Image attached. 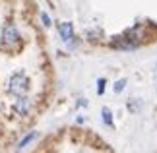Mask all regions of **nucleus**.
<instances>
[{
	"mask_svg": "<svg viewBox=\"0 0 157 153\" xmlns=\"http://www.w3.org/2000/svg\"><path fill=\"white\" fill-rule=\"evenodd\" d=\"M29 89V78L23 74V72H16V74L10 76V82H8V91L16 97H21L25 95Z\"/></svg>",
	"mask_w": 157,
	"mask_h": 153,
	"instance_id": "1",
	"label": "nucleus"
},
{
	"mask_svg": "<svg viewBox=\"0 0 157 153\" xmlns=\"http://www.w3.org/2000/svg\"><path fill=\"white\" fill-rule=\"evenodd\" d=\"M21 45L20 31L14 23H6L2 27V48H16Z\"/></svg>",
	"mask_w": 157,
	"mask_h": 153,
	"instance_id": "2",
	"label": "nucleus"
},
{
	"mask_svg": "<svg viewBox=\"0 0 157 153\" xmlns=\"http://www.w3.org/2000/svg\"><path fill=\"white\" fill-rule=\"evenodd\" d=\"M58 35L64 43H72L74 41V25L70 21H62L58 23Z\"/></svg>",
	"mask_w": 157,
	"mask_h": 153,
	"instance_id": "3",
	"label": "nucleus"
},
{
	"mask_svg": "<svg viewBox=\"0 0 157 153\" xmlns=\"http://www.w3.org/2000/svg\"><path fill=\"white\" fill-rule=\"evenodd\" d=\"M29 109H31V101H29L25 95H21L20 99L16 101V105H14V111H16L17 114H21V116H25V114L29 113Z\"/></svg>",
	"mask_w": 157,
	"mask_h": 153,
	"instance_id": "4",
	"label": "nucleus"
},
{
	"mask_svg": "<svg viewBox=\"0 0 157 153\" xmlns=\"http://www.w3.org/2000/svg\"><path fill=\"white\" fill-rule=\"evenodd\" d=\"M37 138V132H29L25 138L23 140H20V142H17V145H16V151H21V149H25V145H29L33 142V140Z\"/></svg>",
	"mask_w": 157,
	"mask_h": 153,
	"instance_id": "5",
	"label": "nucleus"
},
{
	"mask_svg": "<svg viewBox=\"0 0 157 153\" xmlns=\"http://www.w3.org/2000/svg\"><path fill=\"white\" fill-rule=\"evenodd\" d=\"M101 114H103V122H105V126L113 128V126H114V122H113V113H111V109L105 107L103 111H101Z\"/></svg>",
	"mask_w": 157,
	"mask_h": 153,
	"instance_id": "6",
	"label": "nucleus"
},
{
	"mask_svg": "<svg viewBox=\"0 0 157 153\" xmlns=\"http://www.w3.org/2000/svg\"><path fill=\"white\" fill-rule=\"evenodd\" d=\"M124 87H126V79H124V78H120L118 82H114V85H113V91L118 95V93H122V91H124Z\"/></svg>",
	"mask_w": 157,
	"mask_h": 153,
	"instance_id": "7",
	"label": "nucleus"
},
{
	"mask_svg": "<svg viewBox=\"0 0 157 153\" xmlns=\"http://www.w3.org/2000/svg\"><path fill=\"white\" fill-rule=\"evenodd\" d=\"M105 85H107V79L105 78H99L97 79V95H103L105 93Z\"/></svg>",
	"mask_w": 157,
	"mask_h": 153,
	"instance_id": "8",
	"label": "nucleus"
},
{
	"mask_svg": "<svg viewBox=\"0 0 157 153\" xmlns=\"http://www.w3.org/2000/svg\"><path fill=\"white\" fill-rule=\"evenodd\" d=\"M41 20H43V25H47V27H49L51 25V17H49V14H45V12H43V14H41Z\"/></svg>",
	"mask_w": 157,
	"mask_h": 153,
	"instance_id": "9",
	"label": "nucleus"
},
{
	"mask_svg": "<svg viewBox=\"0 0 157 153\" xmlns=\"http://www.w3.org/2000/svg\"><path fill=\"white\" fill-rule=\"evenodd\" d=\"M76 107H78V109H80V107H87V99H78Z\"/></svg>",
	"mask_w": 157,
	"mask_h": 153,
	"instance_id": "10",
	"label": "nucleus"
}]
</instances>
